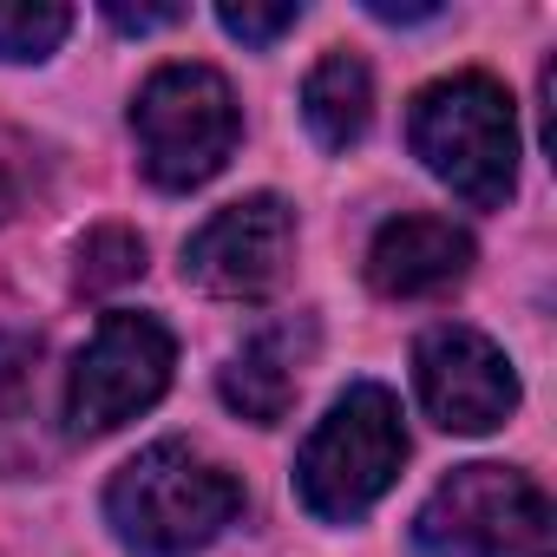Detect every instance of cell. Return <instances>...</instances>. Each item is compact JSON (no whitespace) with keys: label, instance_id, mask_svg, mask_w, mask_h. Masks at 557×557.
Masks as SVG:
<instances>
[{"label":"cell","instance_id":"11","mask_svg":"<svg viewBox=\"0 0 557 557\" xmlns=\"http://www.w3.org/2000/svg\"><path fill=\"white\" fill-rule=\"evenodd\" d=\"M302 119H309L322 151H355L374 125V73L355 53L315 60V73L302 86Z\"/></svg>","mask_w":557,"mask_h":557},{"label":"cell","instance_id":"16","mask_svg":"<svg viewBox=\"0 0 557 557\" xmlns=\"http://www.w3.org/2000/svg\"><path fill=\"white\" fill-rule=\"evenodd\" d=\"M40 151L21 138V132H0V223L21 216L34 197H40Z\"/></svg>","mask_w":557,"mask_h":557},{"label":"cell","instance_id":"12","mask_svg":"<svg viewBox=\"0 0 557 557\" xmlns=\"http://www.w3.org/2000/svg\"><path fill=\"white\" fill-rule=\"evenodd\" d=\"M66 34H73V8H60V0H0V60L8 66L47 60Z\"/></svg>","mask_w":557,"mask_h":557},{"label":"cell","instance_id":"7","mask_svg":"<svg viewBox=\"0 0 557 557\" xmlns=\"http://www.w3.org/2000/svg\"><path fill=\"white\" fill-rule=\"evenodd\" d=\"M289 249H296V210L283 197L256 190V197L216 210L184 243V283H197L203 296H223V302H256L283 283Z\"/></svg>","mask_w":557,"mask_h":557},{"label":"cell","instance_id":"2","mask_svg":"<svg viewBox=\"0 0 557 557\" xmlns=\"http://www.w3.org/2000/svg\"><path fill=\"white\" fill-rule=\"evenodd\" d=\"M407 145L472 210H498L518 184V119L505 86L485 73H453L413 92Z\"/></svg>","mask_w":557,"mask_h":557},{"label":"cell","instance_id":"10","mask_svg":"<svg viewBox=\"0 0 557 557\" xmlns=\"http://www.w3.org/2000/svg\"><path fill=\"white\" fill-rule=\"evenodd\" d=\"M472 269V236L453 216H394L368 243V283L387 302H420L453 283H466Z\"/></svg>","mask_w":557,"mask_h":557},{"label":"cell","instance_id":"8","mask_svg":"<svg viewBox=\"0 0 557 557\" xmlns=\"http://www.w3.org/2000/svg\"><path fill=\"white\" fill-rule=\"evenodd\" d=\"M413 387L446 433H492L518 407V374L505 348L466 322H440L413 342Z\"/></svg>","mask_w":557,"mask_h":557},{"label":"cell","instance_id":"17","mask_svg":"<svg viewBox=\"0 0 557 557\" xmlns=\"http://www.w3.org/2000/svg\"><path fill=\"white\" fill-rule=\"evenodd\" d=\"M106 21L119 34H158V27H177L184 8H125V0H106Z\"/></svg>","mask_w":557,"mask_h":557},{"label":"cell","instance_id":"4","mask_svg":"<svg viewBox=\"0 0 557 557\" xmlns=\"http://www.w3.org/2000/svg\"><path fill=\"white\" fill-rule=\"evenodd\" d=\"M413 544L426 557H557V511L518 466H459L413 511Z\"/></svg>","mask_w":557,"mask_h":557},{"label":"cell","instance_id":"6","mask_svg":"<svg viewBox=\"0 0 557 557\" xmlns=\"http://www.w3.org/2000/svg\"><path fill=\"white\" fill-rule=\"evenodd\" d=\"M171 368H177V342L158 315H138V309H112L92 342L79 348L73 361V381H66V426L79 440L92 433H119L125 420H138L145 407L164 400L171 387Z\"/></svg>","mask_w":557,"mask_h":557},{"label":"cell","instance_id":"13","mask_svg":"<svg viewBox=\"0 0 557 557\" xmlns=\"http://www.w3.org/2000/svg\"><path fill=\"white\" fill-rule=\"evenodd\" d=\"M145 275V236L125 230V223H99L86 243H79V289L86 296H106V289H125Z\"/></svg>","mask_w":557,"mask_h":557},{"label":"cell","instance_id":"3","mask_svg":"<svg viewBox=\"0 0 557 557\" xmlns=\"http://www.w3.org/2000/svg\"><path fill=\"white\" fill-rule=\"evenodd\" d=\"M400 466H407L400 400H394L387 387L361 381V387H348V394L322 413V426L309 433V446H302V459H296V492H302V505H309L315 518L355 524V518H368V511L387 498V485L400 479Z\"/></svg>","mask_w":557,"mask_h":557},{"label":"cell","instance_id":"14","mask_svg":"<svg viewBox=\"0 0 557 557\" xmlns=\"http://www.w3.org/2000/svg\"><path fill=\"white\" fill-rule=\"evenodd\" d=\"M34 368H40V342L34 335H0V426H21L27 420Z\"/></svg>","mask_w":557,"mask_h":557},{"label":"cell","instance_id":"9","mask_svg":"<svg viewBox=\"0 0 557 557\" xmlns=\"http://www.w3.org/2000/svg\"><path fill=\"white\" fill-rule=\"evenodd\" d=\"M309 361H315V322H309V315L262 322V329L223 361L216 394H223L230 413H243V420H256V426H275V420H289Z\"/></svg>","mask_w":557,"mask_h":557},{"label":"cell","instance_id":"1","mask_svg":"<svg viewBox=\"0 0 557 557\" xmlns=\"http://www.w3.org/2000/svg\"><path fill=\"white\" fill-rule=\"evenodd\" d=\"M243 511V485L190 453L184 440H158L125 459L106 485V524L132 557H190L216 544Z\"/></svg>","mask_w":557,"mask_h":557},{"label":"cell","instance_id":"5","mask_svg":"<svg viewBox=\"0 0 557 557\" xmlns=\"http://www.w3.org/2000/svg\"><path fill=\"white\" fill-rule=\"evenodd\" d=\"M132 138H138V164L158 190L210 184L243 138V112H236L230 79L216 66H197V60L158 66L132 106Z\"/></svg>","mask_w":557,"mask_h":557},{"label":"cell","instance_id":"15","mask_svg":"<svg viewBox=\"0 0 557 557\" xmlns=\"http://www.w3.org/2000/svg\"><path fill=\"white\" fill-rule=\"evenodd\" d=\"M216 21H223V34L243 40V47H275V40L302 21V8H296V0H275V8H256V0H223Z\"/></svg>","mask_w":557,"mask_h":557},{"label":"cell","instance_id":"18","mask_svg":"<svg viewBox=\"0 0 557 557\" xmlns=\"http://www.w3.org/2000/svg\"><path fill=\"white\" fill-rule=\"evenodd\" d=\"M368 14L374 21H433L440 8H433V0H420V8H407V0H368Z\"/></svg>","mask_w":557,"mask_h":557}]
</instances>
